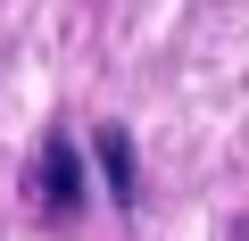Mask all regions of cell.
Wrapping results in <instances>:
<instances>
[{
  "mask_svg": "<svg viewBox=\"0 0 249 241\" xmlns=\"http://www.w3.org/2000/svg\"><path fill=\"white\" fill-rule=\"evenodd\" d=\"M34 191H42V208H50V216L83 208V158H75V133H50V142H42V167H34Z\"/></svg>",
  "mask_w": 249,
  "mask_h": 241,
  "instance_id": "6da1fadb",
  "label": "cell"
},
{
  "mask_svg": "<svg viewBox=\"0 0 249 241\" xmlns=\"http://www.w3.org/2000/svg\"><path fill=\"white\" fill-rule=\"evenodd\" d=\"M100 167H108V191L133 208L142 191H133V142H124V125H100Z\"/></svg>",
  "mask_w": 249,
  "mask_h": 241,
  "instance_id": "7a4b0ae2",
  "label": "cell"
}]
</instances>
